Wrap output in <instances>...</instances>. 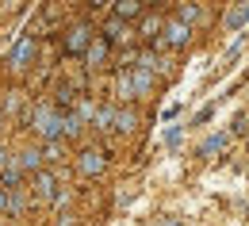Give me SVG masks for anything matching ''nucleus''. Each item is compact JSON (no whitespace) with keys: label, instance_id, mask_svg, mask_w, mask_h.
<instances>
[{"label":"nucleus","instance_id":"nucleus-8","mask_svg":"<svg viewBox=\"0 0 249 226\" xmlns=\"http://www.w3.org/2000/svg\"><path fill=\"white\" fill-rule=\"evenodd\" d=\"M35 195H38V199H54V195H58V180H54L50 173H38V176H35Z\"/></svg>","mask_w":249,"mask_h":226},{"label":"nucleus","instance_id":"nucleus-13","mask_svg":"<svg viewBox=\"0 0 249 226\" xmlns=\"http://www.w3.org/2000/svg\"><path fill=\"white\" fill-rule=\"evenodd\" d=\"M85 58H89V65H100V62H104V58H107V42H104V38H100V42H92Z\"/></svg>","mask_w":249,"mask_h":226},{"label":"nucleus","instance_id":"nucleus-18","mask_svg":"<svg viewBox=\"0 0 249 226\" xmlns=\"http://www.w3.org/2000/svg\"><path fill=\"white\" fill-rule=\"evenodd\" d=\"M42 157H50V161H58V157H62V142H46V150H42Z\"/></svg>","mask_w":249,"mask_h":226},{"label":"nucleus","instance_id":"nucleus-11","mask_svg":"<svg viewBox=\"0 0 249 226\" xmlns=\"http://www.w3.org/2000/svg\"><path fill=\"white\" fill-rule=\"evenodd\" d=\"M138 12H142L138 0H119V4H115V19H119V23H123V19H134Z\"/></svg>","mask_w":249,"mask_h":226},{"label":"nucleus","instance_id":"nucleus-10","mask_svg":"<svg viewBox=\"0 0 249 226\" xmlns=\"http://www.w3.org/2000/svg\"><path fill=\"white\" fill-rule=\"evenodd\" d=\"M126 38H130V31H126V23H119V19H111L104 27V42H126Z\"/></svg>","mask_w":249,"mask_h":226},{"label":"nucleus","instance_id":"nucleus-4","mask_svg":"<svg viewBox=\"0 0 249 226\" xmlns=\"http://www.w3.org/2000/svg\"><path fill=\"white\" fill-rule=\"evenodd\" d=\"M23 192L19 188H0V215H19L23 211Z\"/></svg>","mask_w":249,"mask_h":226},{"label":"nucleus","instance_id":"nucleus-2","mask_svg":"<svg viewBox=\"0 0 249 226\" xmlns=\"http://www.w3.org/2000/svg\"><path fill=\"white\" fill-rule=\"evenodd\" d=\"M35 54H38V42H35L31 35H23V38L12 46V54H8V69H27Z\"/></svg>","mask_w":249,"mask_h":226},{"label":"nucleus","instance_id":"nucleus-21","mask_svg":"<svg viewBox=\"0 0 249 226\" xmlns=\"http://www.w3.org/2000/svg\"><path fill=\"white\" fill-rule=\"evenodd\" d=\"M8 157H12V154H4V150H0V173H4V165H8Z\"/></svg>","mask_w":249,"mask_h":226},{"label":"nucleus","instance_id":"nucleus-19","mask_svg":"<svg viewBox=\"0 0 249 226\" xmlns=\"http://www.w3.org/2000/svg\"><path fill=\"white\" fill-rule=\"evenodd\" d=\"M157 27H161V19H157V16H150V19L142 23V35H146V38H154V35H157Z\"/></svg>","mask_w":249,"mask_h":226},{"label":"nucleus","instance_id":"nucleus-16","mask_svg":"<svg viewBox=\"0 0 249 226\" xmlns=\"http://www.w3.org/2000/svg\"><path fill=\"white\" fill-rule=\"evenodd\" d=\"M222 146H226V134H211V138L203 142V154H218Z\"/></svg>","mask_w":249,"mask_h":226},{"label":"nucleus","instance_id":"nucleus-15","mask_svg":"<svg viewBox=\"0 0 249 226\" xmlns=\"http://www.w3.org/2000/svg\"><path fill=\"white\" fill-rule=\"evenodd\" d=\"M115 88H119V96H123V100H134V85H130V73H119V85H115Z\"/></svg>","mask_w":249,"mask_h":226},{"label":"nucleus","instance_id":"nucleus-7","mask_svg":"<svg viewBox=\"0 0 249 226\" xmlns=\"http://www.w3.org/2000/svg\"><path fill=\"white\" fill-rule=\"evenodd\" d=\"M161 31H165V42H169V46H184L188 42V23H180V19H169Z\"/></svg>","mask_w":249,"mask_h":226},{"label":"nucleus","instance_id":"nucleus-5","mask_svg":"<svg viewBox=\"0 0 249 226\" xmlns=\"http://www.w3.org/2000/svg\"><path fill=\"white\" fill-rule=\"evenodd\" d=\"M104 165H107L104 150H85V154H81V173H85V176H96V173H104Z\"/></svg>","mask_w":249,"mask_h":226},{"label":"nucleus","instance_id":"nucleus-12","mask_svg":"<svg viewBox=\"0 0 249 226\" xmlns=\"http://www.w3.org/2000/svg\"><path fill=\"white\" fill-rule=\"evenodd\" d=\"M92 127H100V130H111V127H115V107H96V115H92Z\"/></svg>","mask_w":249,"mask_h":226},{"label":"nucleus","instance_id":"nucleus-3","mask_svg":"<svg viewBox=\"0 0 249 226\" xmlns=\"http://www.w3.org/2000/svg\"><path fill=\"white\" fill-rule=\"evenodd\" d=\"M89 46H92V27L89 23L69 27V35H65V50L69 54H89Z\"/></svg>","mask_w":249,"mask_h":226},{"label":"nucleus","instance_id":"nucleus-1","mask_svg":"<svg viewBox=\"0 0 249 226\" xmlns=\"http://www.w3.org/2000/svg\"><path fill=\"white\" fill-rule=\"evenodd\" d=\"M62 123H65V115H58V107H50V104H38L31 115L35 134L46 138V142H62Z\"/></svg>","mask_w":249,"mask_h":226},{"label":"nucleus","instance_id":"nucleus-17","mask_svg":"<svg viewBox=\"0 0 249 226\" xmlns=\"http://www.w3.org/2000/svg\"><path fill=\"white\" fill-rule=\"evenodd\" d=\"M246 19H249V4H246V8H238V12H230V19H226V23H230V27H242Z\"/></svg>","mask_w":249,"mask_h":226},{"label":"nucleus","instance_id":"nucleus-6","mask_svg":"<svg viewBox=\"0 0 249 226\" xmlns=\"http://www.w3.org/2000/svg\"><path fill=\"white\" fill-rule=\"evenodd\" d=\"M126 73H130V85H134V96H146V92L154 88V73H150V69H138V65H134V69H126Z\"/></svg>","mask_w":249,"mask_h":226},{"label":"nucleus","instance_id":"nucleus-9","mask_svg":"<svg viewBox=\"0 0 249 226\" xmlns=\"http://www.w3.org/2000/svg\"><path fill=\"white\" fill-rule=\"evenodd\" d=\"M16 161H19V173H38L42 154H38V150H19V154H16Z\"/></svg>","mask_w":249,"mask_h":226},{"label":"nucleus","instance_id":"nucleus-14","mask_svg":"<svg viewBox=\"0 0 249 226\" xmlns=\"http://www.w3.org/2000/svg\"><path fill=\"white\" fill-rule=\"evenodd\" d=\"M134 123H138V119H134V111H115V130H134Z\"/></svg>","mask_w":249,"mask_h":226},{"label":"nucleus","instance_id":"nucleus-20","mask_svg":"<svg viewBox=\"0 0 249 226\" xmlns=\"http://www.w3.org/2000/svg\"><path fill=\"white\" fill-rule=\"evenodd\" d=\"M196 16H199V8H192V4L180 8V23H184V19H196Z\"/></svg>","mask_w":249,"mask_h":226}]
</instances>
